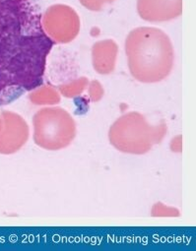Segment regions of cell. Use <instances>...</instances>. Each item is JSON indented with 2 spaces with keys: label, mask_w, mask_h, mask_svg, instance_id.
Wrapping results in <instances>:
<instances>
[{
  "label": "cell",
  "mask_w": 196,
  "mask_h": 251,
  "mask_svg": "<svg viewBox=\"0 0 196 251\" xmlns=\"http://www.w3.org/2000/svg\"><path fill=\"white\" fill-rule=\"evenodd\" d=\"M53 45L33 0H0V106L43 84Z\"/></svg>",
  "instance_id": "6da1fadb"
},
{
  "label": "cell",
  "mask_w": 196,
  "mask_h": 251,
  "mask_svg": "<svg viewBox=\"0 0 196 251\" xmlns=\"http://www.w3.org/2000/svg\"><path fill=\"white\" fill-rule=\"evenodd\" d=\"M125 53L130 74L142 83H157L172 72L173 47L169 36L154 27L132 30L125 40Z\"/></svg>",
  "instance_id": "7a4b0ae2"
},
{
  "label": "cell",
  "mask_w": 196,
  "mask_h": 251,
  "mask_svg": "<svg viewBox=\"0 0 196 251\" xmlns=\"http://www.w3.org/2000/svg\"><path fill=\"white\" fill-rule=\"evenodd\" d=\"M166 133L167 126L164 122L154 126L143 114L130 111L113 123L109 130V140L120 152L144 155L160 143Z\"/></svg>",
  "instance_id": "3957f363"
},
{
  "label": "cell",
  "mask_w": 196,
  "mask_h": 251,
  "mask_svg": "<svg viewBox=\"0 0 196 251\" xmlns=\"http://www.w3.org/2000/svg\"><path fill=\"white\" fill-rule=\"evenodd\" d=\"M35 144L48 151L68 147L76 136V123L71 114L59 106H46L33 117Z\"/></svg>",
  "instance_id": "277c9868"
},
{
  "label": "cell",
  "mask_w": 196,
  "mask_h": 251,
  "mask_svg": "<svg viewBox=\"0 0 196 251\" xmlns=\"http://www.w3.org/2000/svg\"><path fill=\"white\" fill-rule=\"evenodd\" d=\"M42 25L48 37L58 44H68L80 32V18L70 6L55 4L47 9L42 16Z\"/></svg>",
  "instance_id": "5b68a950"
},
{
  "label": "cell",
  "mask_w": 196,
  "mask_h": 251,
  "mask_svg": "<svg viewBox=\"0 0 196 251\" xmlns=\"http://www.w3.org/2000/svg\"><path fill=\"white\" fill-rule=\"evenodd\" d=\"M29 136V125L20 114L0 111V154L18 152L28 142Z\"/></svg>",
  "instance_id": "8992f818"
},
{
  "label": "cell",
  "mask_w": 196,
  "mask_h": 251,
  "mask_svg": "<svg viewBox=\"0 0 196 251\" xmlns=\"http://www.w3.org/2000/svg\"><path fill=\"white\" fill-rule=\"evenodd\" d=\"M137 11L147 22H167L181 15L182 0H137Z\"/></svg>",
  "instance_id": "52a82bcc"
},
{
  "label": "cell",
  "mask_w": 196,
  "mask_h": 251,
  "mask_svg": "<svg viewBox=\"0 0 196 251\" xmlns=\"http://www.w3.org/2000/svg\"><path fill=\"white\" fill-rule=\"evenodd\" d=\"M119 46L113 40L97 42L92 48V63L95 71L102 75L114 72L116 68Z\"/></svg>",
  "instance_id": "ba28073f"
},
{
  "label": "cell",
  "mask_w": 196,
  "mask_h": 251,
  "mask_svg": "<svg viewBox=\"0 0 196 251\" xmlns=\"http://www.w3.org/2000/svg\"><path fill=\"white\" fill-rule=\"evenodd\" d=\"M31 102L37 105H54L60 101L59 92L52 86H39L38 88L31 91L29 95Z\"/></svg>",
  "instance_id": "9c48e42d"
},
{
  "label": "cell",
  "mask_w": 196,
  "mask_h": 251,
  "mask_svg": "<svg viewBox=\"0 0 196 251\" xmlns=\"http://www.w3.org/2000/svg\"><path fill=\"white\" fill-rule=\"evenodd\" d=\"M89 85V80L86 77H80L69 83L62 84L58 87V92L65 98H75L81 95L87 86Z\"/></svg>",
  "instance_id": "30bf717a"
},
{
  "label": "cell",
  "mask_w": 196,
  "mask_h": 251,
  "mask_svg": "<svg viewBox=\"0 0 196 251\" xmlns=\"http://www.w3.org/2000/svg\"><path fill=\"white\" fill-rule=\"evenodd\" d=\"M151 215L153 217H177L179 216V211L176 208L159 202L152 207Z\"/></svg>",
  "instance_id": "8fae6325"
},
{
  "label": "cell",
  "mask_w": 196,
  "mask_h": 251,
  "mask_svg": "<svg viewBox=\"0 0 196 251\" xmlns=\"http://www.w3.org/2000/svg\"><path fill=\"white\" fill-rule=\"evenodd\" d=\"M88 94L89 97L91 99L92 101L97 102L102 100V98L105 95V90L102 86V84L97 81V80H93L90 84H89V89H88Z\"/></svg>",
  "instance_id": "7c38bea8"
},
{
  "label": "cell",
  "mask_w": 196,
  "mask_h": 251,
  "mask_svg": "<svg viewBox=\"0 0 196 251\" xmlns=\"http://www.w3.org/2000/svg\"><path fill=\"white\" fill-rule=\"evenodd\" d=\"M115 0H79V2L91 11H100L105 5L113 3Z\"/></svg>",
  "instance_id": "4fadbf2b"
}]
</instances>
